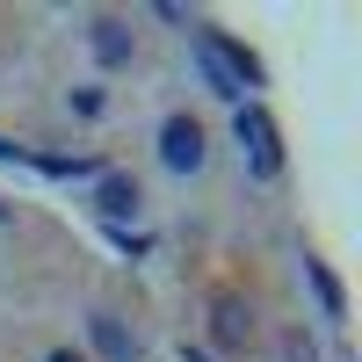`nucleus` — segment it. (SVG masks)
I'll return each instance as SVG.
<instances>
[{"mask_svg": "<svg viewBox=\"0 0 362 362\" xmlns=\"http://www.w3.org/2000/svg\"><path fill=\"white\" fill-rule=\"evenodd\" d=\"M196 66L210 80V95H225V102H247V87H261L254 51H239L232 37H218V29H196Z\"/></svg>", "mask_w": 362, "mask_h": 362, "instance_id": "obj_1", "label": "nucleus"}, {"mask_svg": "<svg viewBox=\"0 0 362 362\" xmlns=\"http://www.w3.org/2000/svg\"><path fill=\"white\" fill-rule=\"evenodd\" d=\"M203 160H210L203 124H196V116H167V124H160V167L167 174H196Z\"/></svg>", "mask_w": 362, "mask_h": 362, "instance_id": "obj_2", "label": "nucleus"}, {"mask_svg": "<svg viewBox=\"0 0 362 362\" xmlns=\"http://www.w3.org/2000/svg\"><path fill=\"white\" fill-rule=\"evenodd\" d=\"M254 341V305H247V297H210V348H218V355H239V348H247Z\"/></svg>", "mask_w": 362, "mask_h": 362, "instance_id": "obj_3", "label": "nucleus"}, {"mask_svg": "<svg viewBox=\"0 0 362 362\" xmlns=\"http://www.w3.org/2000/svg\"><path fill=\"white\" fill-rule=\"evenodd\" d=\"M239 145L254 153V174H283V145H276V124H268V109L239 102Z\"/></svg>", "mask_w": 362, "mask_h": 362, "instance_id": "obj_4", "label": "nucleus"}, {"mask_svg": "<svg viewBox=\"0 0 362 362\" xmlns=\"http://www.w3.org/2000/svg\"><path fill=\"white\" fill-rule=\"evenodd\" d=\"M87 341H95L102 362H138V334L116 312H87Z\"/></svg>", "mask_w": 362, "mask_h": 362, "instance_id": "obj_5", "label": "nucleus"}, {"mask_svg": "<svg viewBox=\"0 0 362 362\" xmlns=\"http://www.w3.org/2000/svg\"><path fill=\"white\" fill-rule=\"evenodd\" d=\"M87 44H95V58H102V66H131V29L116 22V15H95Z\"/></svg>", "mask_w": 362, "mask_h": 362, "instance_id": "obj_6", "label": "nucleus"}, {"mask_svg": "<svg viewBox=\"0 0 362 362\" xmlns=\"http://www.w3.org/2000/svg\"><path fill=\"white\" fill-rule=\"evenodd\" d=\"M95 210H102V218H116V225H124V218H138V181H131V174H102Z\"/></svg>", "mask_w": 362, "mask_h": 362, "instance_id": "obj_7", "label": "nucleus"}, {"mask_svg": "<svg viewBox=\"0 0 362 362\" xmlns=\"http://www.w3.org/2000/svg\"><path fill=\"white\" fill-rule=\"evenodd\" d=\"M305 276H312V290H319L326 319H341V312H348V297H341V283H334V276H326V261H305Z\"/></svg>", "mask_w": 362, "mask_h": 362, "instance_id": "obj_8", "label": "nucleus"}, {"mask_svg": "<svg viewBox=\"0 0 362 362\" xmlns=\"http://www.w3.org/2000/svg\"><path fill=\"white\" fill-rule=\"evenodd\" d=\"M44 362H80V355H73V348H51V355H44Z\"/></svg>", "mask_w": 362, "mask_h": 362, "instance_id": "obj_9", "label": "nucleus"}, {"mask_svg": "<svg viewBox=\"0 0 362 362\" xmlns=\"http://www.w3.org/2000/svg\"><path fill=\"white\" fill-rule=\"evenodd\" d=\"M0 218H8V203H0Z\"/></svg>", "mask_w": 362, "mask_h": 362, "instance_id": "obj_10", "label": "nucleus"}]
</instances>
